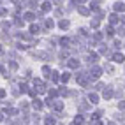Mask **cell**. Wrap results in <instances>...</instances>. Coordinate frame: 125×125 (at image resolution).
I'll use <instances>...</instances> for the list:
<instances>
[{
    "instance_id": "1",
    "label": "cell",
    "mask_w": 125,
    "mask_h": 125,
    "mask_svg": "<svg viewBox=\"0 0 125 125\" xmlns=\"http://www.w3.org/2000/svg\"><path fill=\"white\" fill-rule=\"evenodd\" d=\"M76 79H78V83L81 86H88V72H78Z\"/></svg>"
},
{
    "instance_id": "2",
    "label": "cell",
    "mask_w": 125,
    "mask_h": 125,
    "mask_svg": "<svg viewBox=\"0 0 125 125\" xmlns=\"http://www.w3.org/2000/svg\"><path fill=\"white\" fill-rule=\"evenodd\" d=\"M101 74H102V69H101V67H97V65H94V67H92V71L88 72V78L97 79V78H101Z\"/></svg>"
},
{
    "instance_id": "3",
    "label": "cell",
    "mask_w": 125,
    "mask_h": 125,
    "mask_svg": "<svg viewBox=\"0 0 125 125\" xmlns=\"http://www.w3.org/2000/svg\"><path fill=\"white\" fill-rule=\"evenodd\" d=\"M34 85L37 86V92H39V94H44V92H46V85H44L41 79H34Z\"/></svg>"
},
{
    "instance_id": "4",
    "label": "cell",
    "mask_w": 125,
    "mask_h": 125,
    "mask_svg": "<svg viewBox=\"0 0 125 125\" xmlns=\"http://www.w3.org/2000/svg\"><path fill=\"white\" fill-rule=\"evenodd\" d=\"M67 65H69L71 69H78V67H79V60H76V58H69Z\"/></svg>"
},
{
    "instance_id": "5",
    "label": "cell",
    "mask_w": 125,
    "mask_h": 125,
    "mask_svg": "<svg viewBox=\"0 0 125 125\" xmlns=\"http://www.w3.org/2000/svg\"><path fill=\"white\" fill-rule=\"evenodd\" d=\"M113 60H115L116 63H123V62H125V56H123L122 53H115V55H113Z\"/></svg>"
},
{
    "instance_id": "6",
    "label": "cell",
    "mask_w": 125,
    "mask_h": 125,
    "mask_svg": "<svg viewBox=\"0 0 125 125\" xmlns=\"http://www.w3.org/2000/svg\"><path fill=\"white\" fill-rule=\"evenodd\" d=\"M115 11H116V12H123V11H125V4H123V2H116V4H115Z\"/></svg>"
},
{
    "instance_id": "7",
    "label": "cell",
    "mask_w": 125,
    "mask_h": 125,
    "mask_svg": "<svg viewBox=\"0 0 125 125\" xmlns=\"http://www.w3.org/2000/svg\"><path fill=\"white\" fill-rule=\"evenodd\" d=\"M102 97H104V99H111V97H113V90H111V88H104Z\"/></svg>"
},
{
    "instance_id": "8",
    "label": "cell",
    "mask_w": 125,
    "mask_h": 125,
    "mask_svg": "<svg viewBox=\"0 0 125 125\" xmlns=\"http://www.w3.org/2000/svg\"><path fill=\"white\" fill-rule=\"evenodd\" d=\"M88 101H90L92 104H97V102H99V95H97V94H90V95H88Z\"/></svg>"
},
{
    "instance_id": "9",
    "label": "cell",
    "mask_w": 125,
    "mask_h": 125,
    "mask_svg": "<svg viewBox=\"0 0 125 125\" xmlns=\"http://www.w3.org/2000/svg\"><path fill=\"white\" fill-rule=\"evenodd\" d=\"M86 58H88V62H90V63H95L99 56H97V53H88V56H86Z\"/></svg>"
},
{
    "instance_id": "10",
    "label": "cell",
    "mask_w": 125,
    "mask_h": 125,
    "mask_svg": "<svg viewBox=\"0 0 125 125\" xmlns=\"http://www.w3.org/2000/svg\"><path fill=\"white\" fill-rule=\"evenodd\" d=\"M32 106H34L37 111H39V109H42V102H41L39 99H34V102H32Z\"/></svg>"
},
{
    "instance_id": "11",
    "label": "cell",
    "mask_w": 125,
    "mask_h": 125,
    "mask_svg": "<svg viewBox=\"0 0 125 125\" xmlns=\"http://www.w3.org/2000/svg\"><path fill=\"white\" fill-rule=\"evenodd\" d=\"M69 25H71V23H69L67 20H62L60 23H58V27H60L62 30H65V28H69Z\"/></svg>"
},
{
    "instance_id": "12",
    "label": "cell",
    "mask_w": 125,
    "mask_h": 125,
    "mask_svg": "<svg viewBox=\"0 0 125 125\" xmlns=\"http://www.w3.org/2000/svg\"><path fill=\"white\" fill-rule=\"evenodd\" d=\"M78 11H79V14H83V16H88V14H90V11L86 9V7H81V5H78Z\"/></svg>"
},
{
    "instance_id": "13",
    "label": "cell",
    "mask_w": 125,
    "mask_h": 125,
    "mask_svg": "<svg viewBox=\"0 0 125 125\" xmlns=\"http://www.w3.org/2000/svg\"><path fill=\"white\" fill-rule=\"evenodd\" d=\"M99 4H101V2H92L90 4V9L92 11H101V5H99Z\"/></svg>"
},
{
    "instance_id": "14",
    "label": "cell",
    "mask_w": 125,
    "mask_h": 125,
    "mask_svg": "<svg viewBox=\"0 0 125 125\" xmlns=\"http://www.w3.org/2000/svg\"><path fill=\"white\" fill-rule=\"evenodd\" d=\"M39 32H41V28L37 27V25H32V27H30V35H32V34L35 35V34H39Z\"/></svg>"
},
{
    "instance_id": "15",
    "label": "cell",
    "mask_w": 125,
    "mask_h": 125,
    "mask_svg": "<svg viewBox=\"0 0 125 125\" xmlns=\"http://www.w3.org/2000/svg\"><path fill=\"white\" fill-rule=\"evenodd\" d=\"M60 44H62V46H65V48H69V44H71V39H67V37H62V39H60Z\"/></svg>"
},
{
    "instance_id": "16",
    "label": "cell",
    "mask_w": 125,
    "mask_h": 125,
    "mask_svg": "<svg viewBox=\"0 0 125 125\" xmlns=\"http://www.w3.org/2000/svg\"><path fill=\"white\" fill-rule=\"evenodd\" d=\"M49 78H51V81H53V83H56L58 79H60V78H58V72H56V71H53L51 74H49Z\"/></svg>"
},
{
    "instance_id": "17",
    "label": "cell",
    "mask_w": 125,
    "mask_h": 125,
    "mask_svg": "<svg viewBox=\"0 0 125 125\" xmlns=\"http://www.w3.org/2000/svg\"><path fill=\"white\" fill-rule=\"evenodd\" d=\"M44 27H46V28H49V30H51V28L55 27V23H53V20H46V21H44Z\"/></svg>"
},
{
    "instance_id": "18",
    "label": "cell",
    "mask_w": 125,
    "mask_h": 125,
    "mask_svg": "<svg viewBox=\"0 0 125 125\" xmlns=\"http://www.w3.org/2000/svg\"><path fill=\"white\" fill-rule=\"evenodd\" d=\"M79 109H81V111H86V109H90V106H88L85 101H81V102H79Z\"/></svg>"
},
{
    "instance_id": "19",
    "label": "cell",
    "mask_w": 125,
    "mask_h": 125,
    "mask_svg": "<svg viewBox=\"0 0 125 125\" xmlns=\"http://www.w3.org/2000/svg\"><path fill=\"white\" fill-rule=\"evenodd\" d=\"M41 9H42V12H46V11L51 9V4H49V2H44L42 5H41Z\"/></svg>"
},
{
    "instance_id": "20",
    "label": "cell",
    "mask_w": 125,
    "mask_h": 125,
    "mask_svg": "<svg viewBox=\"0 0 125 125\" xmlns=\"http://www.w3.org/2000/svg\"><path fill=\"white\" fill-rule=\"evenodd\" d=\"M99 51H101V55H104V56H109V49H107L106 46H101V49H99Z\"/></svg>"
},
{
    "instance_id": "21",
    "label": "cell",
    "mask_w": 125,
    "mask_h": 125,
    "mask_svg": "<svg viewBox=\"0 0 125 125\" xmlns=\"http://www.w3.org/2000/svg\"><path fill=\"white\" fill-rule=\"evenodd\" d=\"M5 113H7V115H11V116H14V115H18V109H12V107H5Z\"/></svg>"
},
{
    "instance_id": "22",
    "label": "cell",
    "mask_w": 125,
    "mask_h": 125,
    "mask_svg": "<svg viewBox=\"0 0 125 125\" xmlns=\"http://www.w3.org/2000/svg\"><path fill=\"white\" fill-rule=\"evenodd\" d=\"M109 21H111L113 25H115V23H118V21H120V18H118V14H111V16H109Z\"/></svg>"
},
{
    "instance_id": "23",
    "label": "cell",
    "mask_w": 125,
    "mask_h": 125,
    "mask_svg": "<svg viewBox=\"0 0 125 125\" xmlns=\"http://www.w3.org/2000/svg\"><path fill=\"white\" fill-rule=\"evenodd\" d=\"M53 107L56 111H62L63 109V102H53Z\"/></svg>"
},
{
    "instance_id": "24",
    "label": "cell",
    "mask_w": 125,
    "mask_h": 125,
    "mask_svg": "<svg viewBox=\"0 0 125 125\" xmlns=\"http://www.w3.org/2000/svg\"><path fill=\"white\" fill-rule=\"evenodd\" d=\"M25 20L34 21V20H35V14H34V12H27V14H25Z\"/></svg>"
},
{
    "instance_id": "25",
    "label": "cell",
    "mask_w": 125,
    "mask_h": 125,
    "mask_svg": "<svg viewBox=\"0 0 125 125\" xmlns=\"http://www.w3.org/2000/svg\"><path fill=\"white\" fill-rule=\"evenodd\" d=\"M72 123H74V125H81V123H83V116H81V115H78V116H76V120H74Z\"/></svg>"
},
{
    "instance_id": "26",
    "label": "cell",
    "mask_w": 125,
    "mask_h": 125,
    "mask_svg": "<svg viewBox=\"0 0 125 125\" xmlns=\"http://www.w3.org/2000/svg\"><path fill=\"white\" fill-rule=\"evenodd\" d=\"M14 25H16V27H23L25 21H23L21 18H16V20H14Z\"/></svg>"
},
{
    "instance_id": "27",
    "label": "cell",
    "mask_w": 125,
    "mask_h": 125,
    "mask_svg": "<svg viewBox=\"0 0 125 125\" xmlns=\"http://www.w3.org/2000/svg\"><path fill=\"white\" fill-rule=\"evenodd\" d=\"M58 95V92L56 90H49V95H48V99H55Z\"/></svg>"
},
{
    "instance_id": "28",
    "label": "cell",
    "mask_w": 125,
    "mask_h": 125,
    "mask_svg": "<svg viewBox=\"0 0 125 125\" xmlns=\"http://www.w3.org/2000/svg\"><path fill=\"white\" fill-rule=\"evenodd\" d=\"M42 72H44L46 78H49V74H51V72H49V67H48V65H44V67H42Z\"/></svg>"
},
{
    "instance_id": "29",
    "label": "cell",
    "mask_w": 125,
    "mask_h": 125,
    "mask_svg": "<svg viewBox=\"0 0 125 125\" xmlns=\"http://www.w3.org/2000/svg\"><path fill=\"white\" fill-rule=\"evenodd\" d=\"M90 25H92V28H97V27H99V18L92 20V23H90Z\"/></svg>"
},
{
    "instance_id": "30",
    "label": "cell",
    "mask_w": 125,
    "mask_h": 125,
    "mask_svg": "<svg viewBox=\"0 0 125 125\" xmlns=\"http://www.w3.org/2000/svg\"><path fill=\"white\" fill-rule=\"evenodd\" d=\"M44 123H46V125H55V118H49V116H48Z\"/></svg>"
},
{
    "instance_id": "31",
    "label": "cell",
    "mask_w": 125,
    "mask_h": 125,
    "mask_svg": "<svg viewBox=\"0 0 125 125\" xmlns=\"http://www.w3.org/2000/svg\"><path fill=\"white\" fill-rule=\"evenodd\" d=\"M60 79H62L63 83H67V81H69V74H67V72H63V74H62V78H60Z\"/></svg>"
},
{
    "instance_id": "32",
    "label": "cell",
    "mask_w": 125,
    "mask_h": 125,
    "mask_svg": "<svg viewBox=\"0 0 125 125\" xmlns=\"http://www.w3.org/2000/svg\"><path fill=\"white\" fill-rule=\"evenodd\" d=\"M106 34H107V35H113V34H115L113 27H107V28H106Z\"/></svg>"
},
{
    "instance_id": "33",
    "label": "cell",
    "mask_w": 125,
    "mask_h": 125,
    "mask_svg": "<svg viewBox=\"0 0 125 125\" xmlns=\"http://www.w3.org/2000/svg\"><path fill=\"white\" fill-rule=\"evenodd\" d=\"M9 67H11V71H16V69H18V63H16V62H11Z\"/></svg>"
},
{
    "instance_id": "34",
    "label": "cell",
    "mask_w": 125,
    "mask_h": 125,
    "mask_svg": "<svg viewBox=\"0 0 125 125\" xmlns=\"http://www.w3.org/2000/svg\"><path fill=\"white\" fill-rule=\"evenodd\" d=\"M20 88H21V92H23V94H25V92H28V90H30V88H28V85H25V83H23V85H21Z\"/></svg>"
},
{
    "instance_id": "35",
    "label": "cell",
    "mask_w": 125,
    "mask_h": 125,
    "mask_svg": "<svg viewBox=\"0 0 125 125\" xmlns=\"http://www.w3.org/2000/svg\"><path fill=\"white\" fill-rule=\"evenodd\" d=\"M27 4H28L30 9H35V7H37V2H27Z\"/></svg>"
},
{
    "instance_id": "36",
    "label": "cell",
    "mask_w": 125,
    "mask_h": 125,
    "mask_svg": "<svg viewBox=\"0 0 125 125\" xmlns=\"http://www.w3.org/2000/svg\"><path fill=\"white\" fill-rule=\"evenodd\" d=\"M58 94H60V95H67V94H69V92H67V90H65V88H60V90H58Z\"/></svg>"
},
{
    "instance_id": "37",
    "label": "cell",
    "mask_w": 125,
    "mask_h": 125,
    "mask_svg": "<svg viewBox=\"0 0 125 125\" xmlns=\"http://www.w3.org/2000/svg\"><path fill=\"white\" fill-rule=\"evenodd\" d=\"M118 34H120V35L123 37V35H125V28H122V27H118Z\"/></svg>"
},
{
    "instance_id": "38",
    "label": "cell",
    "mask_w": 125,
    "mask_h": 125,
    "mask_svg": "<svg viewBox=\"0 0 125 125\" xmlns=\"http://www.w3.org/2000/svg\"><path fill=\"white\" fill-rule=\"evenodd\" d=\"M118 107H120V109H125V101H120L118 102Z\"/></svg>"
},
{
    "instance_id": "39",
    "label": "cell",
    "mask_w": 125,
    "mask_h": 125,
    "mask_svg": "<svg viewBox=\"0 0 125 125\" xmlns=\"http://www.w3.org/2000/svg\"><path fill=\"white\" fill-rule=\"evenodd\" d=\"M79 34L81 35H88V32H86V28H79Z\"/></svg>"
},
{
    "instance_id": "40",
    "label": "cell",
    "mask_w": 125,
    "mask_h": 125,
    "mask_svg": "<svg viewBox=\"0 0 125 125\" xmlns=\"http://www.w3.org/2000/svg\"><path fill=\"white\" fill-rule=\"evenodd\" d=\"M60 58H62V60H63V58H67V51H65V49L60 53Z\"/></svg>"
},
{
    "instance_id": "41",
    "label": "cell",
    "mask_w": 125,
    "mask_h": 125,
    "mask_svg": "<svg viewBox=\"0 0 125 125\" xmlns=\"http://www.w3.org/2000/svg\"><path fill=\"white\" fill-rule=\"evenodd\" d=\"M2 28L7 30V28H9V23H5V21H4V23H2Z\"/></svg>"
},
{
    "instance_id": "42",
    "label": "cell",
    "mask_w": 125,
    "mask_h": 125,
    "mask_svg": "<svg viewBox=\"0 0 125 125\" xmlns=\"http://www.w3.org/2000/svg\"><path fill=\"white\" fill-rule=\"evenodd\" d=\"M95 88H97V90H101V88H104V85H102V83H97Z\"/></svg>"
},
{
    "instance_id": "43",
    "label": "cell",
    "mask_w": 125,
    "mask_h": 125,
    "mask_svg": "<svg viewBox=\"0 0 125 125\" xmlns=\"http://www.w3.org/2000/svg\"><path fill=\"white\" fill-rule=\"evenodd\" d=\"M95 39H97V41H101V39H102V34H99V32H97V34H95Z\"/></svg>"
},
{
    "instance_id": "44",
    "label": "cell",
    "mask_w": 125,
    "mask_h": 125,
    "mask_svg": "<svg viewBox=\"0 0 125 125\" xmlns=\"http://www.w3.org/2000/svg\"><path fill=\"white\" fill-rule=\"evenodd\" d=\"M5 95V90H2V88H0V97H4Z\"/></svg>"
},
{
    "instance_id": "45",
    "label": "cell",
    "mask_w": 125,
    "mask_h": 125,
    "mask_svg": "<svg viewBox=\"0 0 125 125\" xmlns=\"http://www.w3.org/2000/svg\"><path fill=\"white\" fill-rule=\"evenodd\" d=\"M90 125H102L101 122H94V123H90Z\"/></svg>"
},
{
    "instance_id": "46",
    "label": "cell",
    "mask_w": 125,
    "mask_h": 125,
    "mask_svg": "<svg viewBox=\"0 0 125 125\" xmlns=\"http://www.w3.org/2000/svg\"><path fill=\"white\" fill-rule=\"evenodd\" d=\"M4 53V48H2V44H0V55H2Z\"/></svg>"
},
{
    "instance_id": "47",
    "label": "cell",
    "mask_w": 125,
    "mask_h": 125,
    "mask_svg": "<svg viewBox=\"0 0 125 125\" xmlns=\"http://www.w3.org/2000/svg\"><path fill=\"white\" fill-rule=\"evenodd\" d=\"M107 125H116V123H115V122H109V123H107Z\"/></svg>"
},
{
    "instance_id": "48",
    "label": "cell",
    "mask_w": 125,
    "mask_h": 125,
    "mask_svg": "<svg viewBox=\"0 0 125 125\" xmlns=\"http://www.w3.org/2000/svg\"><path fill=\"white\" fill-rule=\"evenodd\" d=\"M2 120H4V118H2V115H0V122H2Z\"/></svg>"
}]
</instances>
